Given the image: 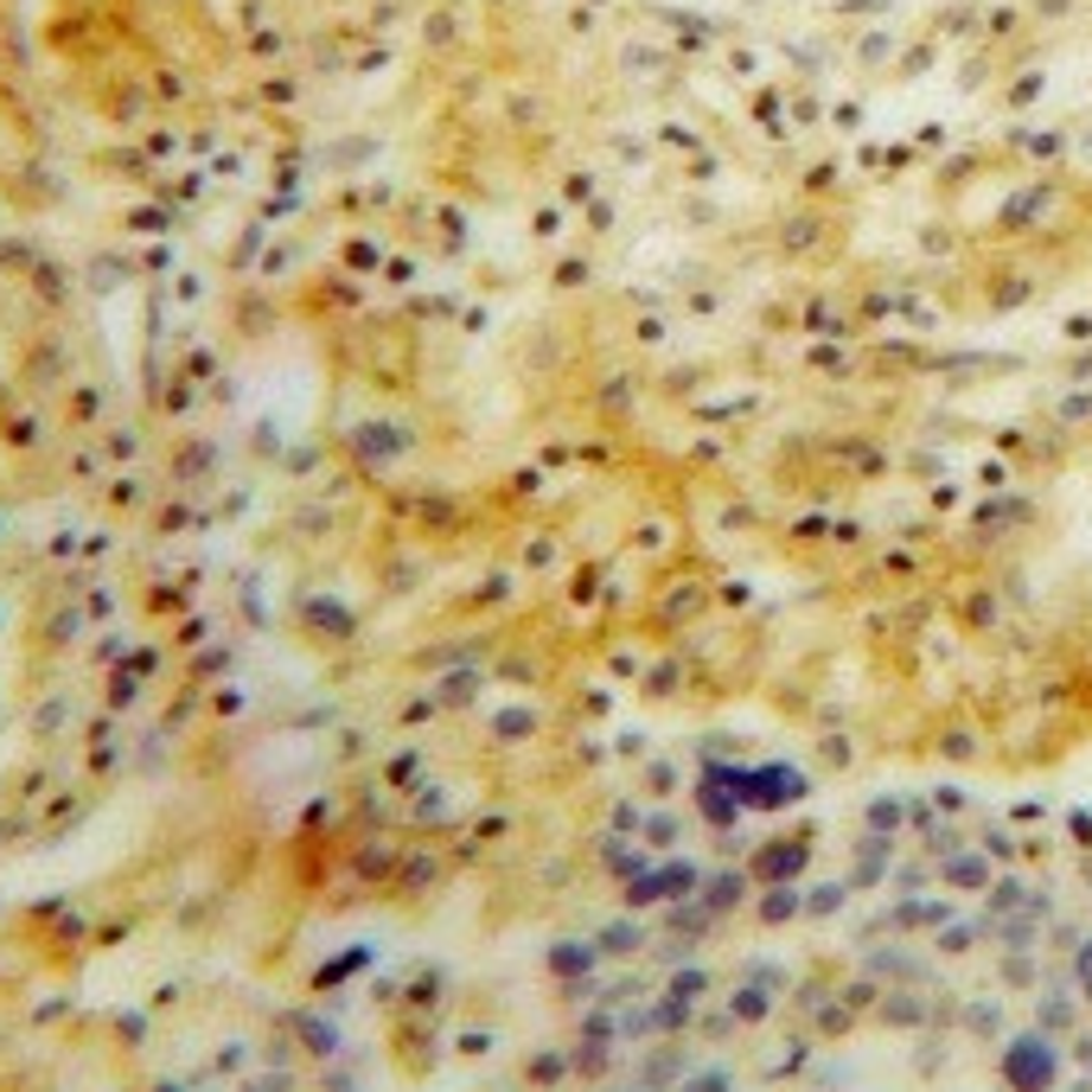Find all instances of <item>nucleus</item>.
Here are the masks:
<instances>
[{
  "instance_id": "obj_1",
  "label": "nucleus",
  "mask_w": 1092,
  "mask_h": 1092,
  "mask_svg": "<svg viewBox=\"0 0 1092 1092\" xmlns=\"http://www.w3.org/2000/svg\"><path fill=\"white\" fill-rule=\"evenodd\" d=\"M1010 1080H1016L1023 1092H1041L1048 1080H1054V1061H1048V1048H1041V1041H1023V1048L1010 1054Z\"/></svg>"
},
{
  "instance_id": "obj_2",
  "label": "nucleus",
  "mask_w": 1092,
  "mask_h": 1092,
  "mask_svg": "<svg viewBox=\"0 0 1092 1092\" xmlns=\"http://www.w3.org/2000/svg\"><path fill=\"white\" fill-rule=\"evenodd\" d=\"M1080 964H1087V990H1092V953H1087V958H1080Z\"/></svg>"
}]
</instances>
